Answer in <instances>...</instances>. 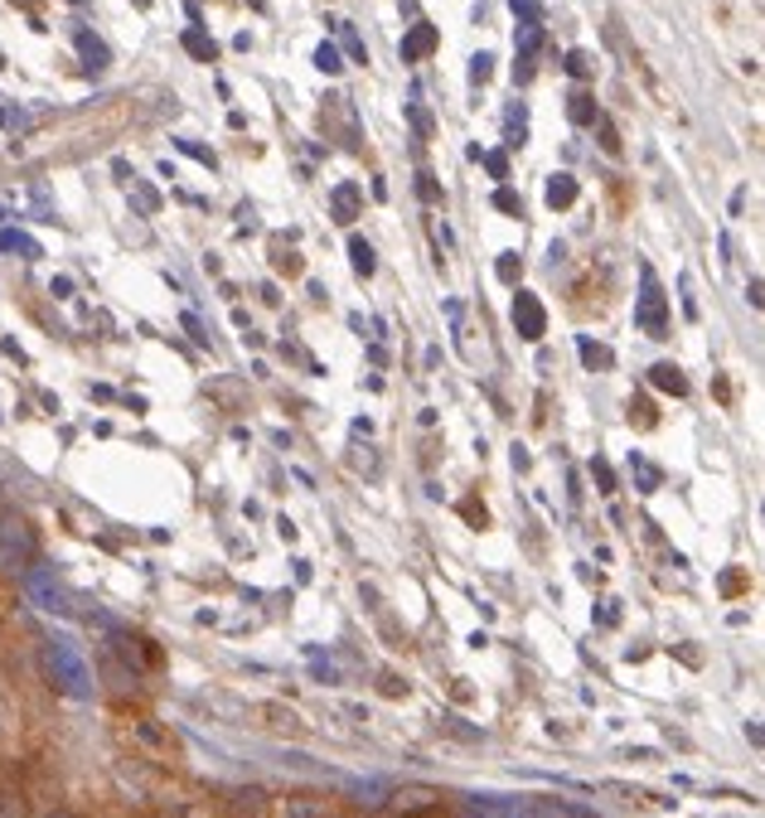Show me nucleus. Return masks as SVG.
I'll list each match as a JSON object with an SVG mask.
<instances>
[{"label": "nucleus", "instance_id": "1", "mask_svg": "<svg viewBox=\"0 0 765 818\" xmlns=\"http://www.w3.org/2000/svg\"><path fill=\"white\" fill-rule=\"evenodd\" d=\"M44 674H49V683L59 693H69V697H92V668H88V659L78 654V645L73 639H44Z\"/></svg>", "mask_w": 765, "mask_h": 818}, {"label": "nucleus", "instance_id": "2", "mask_svg": "<svg viewBox=\"0 0 765 818\" xmlns=\"http://www.w3.org/2000/svg\"><path fill=\"white\" fill-rule=\"evenodd\" d=\"M635 325L650 340H668V296L654 276V266H640V301H635Z\"/></svg>", "mask_w": 765, "mask_h": 818}, {"label": "nucleus", "instance_id": "3", "mask_svg": "<svg viewBox=\"0 0 765 818\" xmlns=\"http://www.w3.org/2000/svg\"><path fill=\"white\" fill-rule=\"evenodd\" d=\"M131 741H137L145 756L151 760H160V766H174V760H184V746H180V736H174L170 727H160L155 717H137L131 721Z\"/></svg>", "mask_w": 765, "mask_h": 818}, {"label": "nucleus", "instance_id": "4", "mask_svg": "<svg viewBox=\"0 0 765 818\" xmlns=\"http://www.w3.org/2000/svg\"><path fill=\"white\" fill-rule=\"evenodd\" d=\"M30 557H34L30 523L16 518V514H0V572H24Z\"/></svg>", "mask_w": 765, "mask_h": 818}, {"label": "nucleus", "instance_id": "5", "mask_svg": "<svg viewBox=\"0 0 765 818\" xmlns=\"http://www.w3.org/2000/svg\"><path fill=\"white\" fill-rule=\"evenodd\" d=\"M272 818H344V804L325 795V789H301L272 804Z\"/></svg>", "mask_w": 765, "mask_h": 818}, {"label": "nucleus", "instance_id": "6", "mask_svg": "<svg viewBox=\"0 0 765 818\" xmlns=\"http://www.w3.org/2000/svg\"><path fill=\"white\" fill-rule=\"evenodd\" d=\"M514 330H519V340H529V344H538L547 334V311L533 291H519L514 296Z\"/></svg>", "mask_w": 765, "mask_h": 818}, {"label": "nucleus", "instance_id": "7", "mask_svg": "<svg viewBox=\"0 0 765 818\" xmlns=\"http://www.w3.org/2000/svg\"><path fill=\"white\" fill-rule=\"evenodd\" d=\"M24 592H30L34 606H39V610H49V615H69V610H73V606H69V592H63V582H53L49 572H30Z\"/></svg>", "mask_w": 765, "mask_h": 818}, {"label": "nucleus", "instance_id": "8", "mask_svg": "<svg viewBox=\"0 0 765 818\" xmlns=\"http://www.w3.org/2000/svg\"><path fill=\"white\" fill-rule=\"evenodd\" d=\"M252 717H262V727L276 731V736H286V741H301V736L311 731L296 713H291V707H281V703H258V707H252Z\"/></svg>", "mask_w": 765, "mask_h": 818}, {"label": "nucleus", "instance_id": "9", "mask_svg": "<svg viewBox=\"0 0 765 818\" xmlns=\"http://www.w3.org/2000/svg\"><path fill=\"white\" fill-rule=\"evenodd\" d=\"M102 674H107V683H112V693H122V697H127V693H137V683H141V674H137V668H131V664H122L112 649L102 654Z\"/></svg>", "mask_w": 765, "mask_h": 818}, {"label": "nucleus", "instance_id": "10", "mask_svg": "<svg viewBox=\"0 0 765 818\" xmlns=\"http://www.w3.org/2000/svg\"><path fill=\"white\" fill-rule=\"evenodd\" d=\"M436 49V24H412L407 39H402V63H417Z\"/></svg>", "mask_w": 765, "mask_h": 818}, {"label": "nucleus", "instance_id": "11", "mask_svg": "<svg viewBox=\"0 0 765 818\" xmlns=\"http://www.w3.org/2000/svg\"><path fill=\"white\" fill-rule=\"evenodd\" d=\"M650 383L660 387V393H674V397H688V373L678 364H654L650 368Z\"/></svg>", "mask_w": 765, "mask_h": 818}, {"label": "nucleus", "instance_id": "12", "mask_svg": "<svg viewBox=\"0 0 765 818\" xmlns=\"http://www.w3.org/2000/svg\"><path fill=\"white\" fill-rule=\"evenodd\" d=\"M567 117H572L576 127H596L601 122V107H596L592 92H572V98H567Z\"/></svg>", "mask_w": 765, "mask_h": 818}, {"label": "nucleus", "instance_id": "13", "mask_svg": "<svg viewBox=\"0 0 765 818\" xmlns=\"http://www.w3.org/2000/svg\"><path fill=\"white\" fill-rule=\"evenodd\" d=\"M359 219V184H340L334 190V223H354Z\"/></svg>", "mask_w": 765, "mask_h": 818}, {"label": "nucleus", "instance_id": "14", "mask_svg": "<svg viewBox=\"0 0 765 818\" xmlns=\"http://www.w3.org/2000/svg\"><path fill=\"white\" fill-rule=\"evenodd\" d=\"M547 204H553V209H572L576 204V180H572V174H553V180H547Z\"/></svg>", "mask_w": 765, "mask_h": 818}, {"label": "nucleus", "instance_id": "15", "mask_svg": "<svg viewBox=\"0 0 765 818\" xmlns=\"http://www.w3.org/2000/svg\"><path fill=\"white\" fill-rule=\"evenodd\" d=\"M576 349H582V364H586V368H592V373H606V368L615 364V354H611V349H606V344H596V340H582V344H576Z\"/></svg>", "mask_w": 765, "mask_h": 818}, {"label": "nucleus", "instance_id": "16", "mask_svg": "<svg viewBox=\"0 0 765 818\" xmlns=\"http://www.w3.org/2000/svg\"><path fill=\"white\" fill-rule=\"evenodd\" d=\"M184 49H190L199 63H213V59H219V44H213L204 30H184Z\"/></svg>", "mask_w": 765, "mask_h": 818}, {"label": "nucleus", "instance_id": "17", "mask_svg": "<svg viewBox=\"0 0 765 818\" xmlns=\"http://www.w3.org/2000/svg\"><path fill=\"white\" fill-rule=\"evenodd\" d=\"M349 257H354L359 276H373V266H379V262H373V248L364 243V238H349Z\"/></svg>", "mask_w": 765, "mask_h": 818}, {"label": "nucleus", "instance_id": "18", "mask_svg": "<svg viewBox=\"0 0 765 818\" xmlns=\"http://www.w3.org/2000/svg\"><path fill=\"white\" fill-rule=\"evenodd\" d=\"M78 49H83L88 69H107V44H102V39H92V34L83 30V34H78Z\"/></svg>", "mask_w": 765, "mask_h": 818}, {"label": "nucleus", "instance_id": "19", "mask_svg": "<svg viewBox=\"0 0 765 818\" xmlns=\"http://www.w3.org/2000/svg\"><path fill=\"white\" fill-rule=\"evenodd\" d=\"M630 422H635L640 432H650V426H660V417H654V402H650V397H630Z\"/></svg>", "mask_w": 765, "mask_h": 818}, {"label": "nucleus", "instance_id": "20", "mask_svg": "<svg viewBox=\"0 0 765 818\" xmlns=\"http://www.w3.org/2000/svg\"><path fill=\"white\" fill-rule=\"evenodd\" d=\"M272 266H276V272H286V276H301V272H305L296 252H291V248H281V243H276V252H272Z\"/></svg>", "mask_w": 765, "mask_h": 818}, {"label": "nucleus", "instance_id": "21", "mask_svg": "<svg viewBox=\"0 0 765 818\" xmlns=\"http://www.w3.org/2000/svg\"><path fill=\"white\" fill-rule=\"evenodd\" d=\"M0 818H24V795L20 789H0Z\"/></svg>", "mask_w": 765, "mask_h": 818}, {"label": "nucleus", "instance_id": "22", "mask_svg": "<svg viewBox=\"0 0 765 818\" xmlns=\"http://www.w3.org/2000/svg\"><path fill=\"white\" fill-rule=\"evenodd\" d=\"M596 131H601V151H606V155H621V151H625V145H621V131H615V122H606V117H601Z\"/></svg>", "mask_w": 765, "mask_h": 818}, {"label": "nucleus", "instance_id": "23", "mask_svg": "<svg viewBox=\"0 0 765 818\" xmlns=\"http://www.w3.org/2000/svg\"><path fill=\"white\" fill-rule=\"evenodd\" d=\"M592 479H596V489H601V494H615V471H611L606 461H601V455L592 461Z\"/></svg>", "mask_w": 765, "mask_h": 818}, {"label": "nucleus", "instance_id": "24", "mask_svg": "<svg viewBox=\"0 0 765 818\" xmlns=\"http://www.w3.org/2000/svg\"><path fill=\"white\" fill-rule=\"evenodd\" d=\"M0 248H10V252H24V257H39V248L30 243L24 233H0Z\"/></svg>", "mask_w": 765, "mask_h": 818}, {"label": "nucleus", "instance_id": "25", "mask_svg": "<svg viewBox=\"0 0 765 818\" xmlns=\"http://www.w3.org/2000/svg\"><path fill=\"white\" fill-rule=\"evenodd\" d=\"M519 276H523V257H519V252H504V257H500V281H509V286H514Z\"/></svg>", "mask_w": 765, "mask_h": 818}, {"label": "nucleus", "instance_id": "26", "mask_svg": "<svg viewBox=\"0 0 765 818\" xmlns=\"http://www.w3.org/2000/svg\"><path fill=\"white\" fill-rule=\"evenodd\" d=\"M567 69H572L576 78H592V73H596V63H592V53L572 49V53H567Z\"/></svg>", "mask_w": 765, "mask_h": 818}, {"label": "nucleus", "instance_id": "27", "mask_svg": "<svg viewBox=\"0 0 765 818\" xmlns=\"http://www.w3.org/2000/svg\"><path fill=\"white\" fill-rule=\"evenodd\" d=\"M315 69H320V73H340L344 63H340V53H334L330 44H320V49H315Z\"/></svg>", "mask_w": 765, "mask_h": 818}, {"label": "nucleus", "instance_id": "28", "mask_svg": "<svg viewBox=\"0 0 765 818\" xmlns=\"http://www.w3.org/2000/svg\"><path fill=\"white\" fill-rule=\"evenodd\" d=\"M417 194L426 199V204H446V194H441V184L432 180V174H417Z\"/></svg>", "mask_w": 765, "mask_h": 818}, {"label": "nucleus", "instance_id": "29", "mask_svg": "<svg viewBox=\"0 0 765 818\" xmlns=\"http://www.w3.org/2000/svg\"><path fill=\"white\" fill-rule=\"evenodd\" d=\"M441 731H451V736H461V741H485L475 727H461V717H441Z\"/></svg>", "mask_w": 765, "mask_h": 818}, {"label": "nucleus", "instance_id": "30", "mask_svg": "<svg viewBox=\"0 0 765 818\" xmlns=\"http://www.w3.org/2000/svg\"><path fill=\"white\" fill-rule=\"evenodd\" d=\"M494 209H500V213H514V219H523V199H519L514 190H500V194H494Z\"/></svg>", "mask_w": 765, "mask_h": 818}, {"label": "nucleus", "instance_id": "31", "mask_svg": "<svg viewBox=\"0 0 765 818\" xmlns=\"http://www.w3.org/2000/svg\"><path fill=\"white\" fill-rule=\"evenodd\" d=\"M490 63H494L490 53H475V59H470V83H490V73H494Z\"/></svg>", "mask_w": 765, "mask_h": 818}, {"label": "nucleus", "instance_id": "32", "mask_svg": "<svg viewBox=\"0 0 765 818\" xmlns=\"http://www.w3.org/2000/svg\"><path fill=\"white\" fill-rule=\"evenodd\" d=\"M509 6H514V16H523L529 24H543V6H538V0H509Z\"/></svg>", "mask_w": 765, "mask_h": 818}, {"label": "nucleus", "instance_id": "33", "mask_svg": "<svg viewBox=\"0 0 765 818\" xmlns=\"http://www.w3.org/2000/svg\"><path fill=\"white\" fill-rule=\"evenodd\" d=\"M465 818H504V809H500V804H475V799H470Z\"/></svg>", "mask_w": 765, "mask_h": 818}, {"label": "nucleus", "instance_id": "34", "mask_svg": "<svg viewBox=\"0 0 765 818\" xmlns=\"http://www.w3.org/2000/svg\"><path fill=\"white\" fill-rule=\"evenodd\" d=\"M630 465H635V471H640V479H644V494H650V489H660V471H654V465H644L640 455H635V461H630Z\"/></svg>", "mask_w": 765, "mask_h": 818}, {"label": "nucleus", "instance_id": "35", "mask_svg": "<svg viewBox=\"0 0 765 818\" xmlns=\"http://www.w3.org/2000/svg\"><path fill=\"white\" fill-rule=\"evenodd\" d=\"M461 514H465L470 523H475V528H485V523H490V514H485V504H475V499H465V504H461Z\"/></svg>", "mask_w": 765, "mask_h": 818}, {"label": "nucleus", "instance_id": "36", "mask_svg": "<svg viewBox=\"0 0 765 818\" xmlns=\"http://www.w3.org/2000/svg\"><path fill=\"white\" fill-rule=\"evenodd\" d=\"M379 688H383L387 697H407V683L393 678V674H383V678H379Z\"/></svg>", "mask_w": 765, "mask_h": 818}, {"label": "nucleus", "instance_id": "37", "mask_svg": "<svg viewBox=\"0 0 765 818\" xmlns=\"http://www.w3.org/2000/svg\"><path fill=\"white\" fill-rule=\"evenodd\" d=\"M180 151H184V155H194V160H204V165L213 170V151H204V145H194V141H180Z\"/></svg>", "mask_w": 765, "mask_h": 818}, {"label": "nucleus", "instance_id": "38", "mask_svg": "<svg viewBox=\"0 0 765 818\" xmlns=\"http://www.w3.org/2000/svg\"><path fill=\"white\" fill-rule=\"evenodd\" d=\"M485 165H490V174H494V180H504V174H509V160H504L500 151H494V155H485Z\"/></svg>", "mask_w": 765, "mask_h": 818}, {"label": "nucleus", "instance_id": "39", "mask_svg": "<svg viewBox=\"0 0 765 818\" xmlns=\"http://www.w3.org/2000/svg\"><path fill=\"white\" fill-rule=\"evenodd\" d=\"M184 330H190V334H194V344H209V334H204V325H199V320H194V315H184Z\"/></svg>", "mask_w": 765, "mask_h": 818}, {"label": "nucleus", "instance_id": "40", "mask_svg": "<svg viewBox=\"0 0 765 818\" xmlns=\"http://www.w3.org/2000/svg\"><path fill=\"white\" fill-rule=\"evenodd\" d=\"M44 818H78V814H69V809H53V814H44Z\"/></svg>", "mask_w": 765, "mask_h": 818}, {"label": "nucleus", "instance_id": "41", "mask_svg": "<svg viewBox=\"0 0 765 818\" xmlns=\"http://www.w3.org/2000/svg\"><path fill=\"white\" fill-rule=\"evenodd\" d=\"M417 818H441V814H417Z\"/></svg>", "mask_w": 765, "mask_h": 818}, {"label": "nucleus", "instance_id": "42", "mask_svg": "<svg viewBox=\"0 0 765 818\" xmlns=\"http://www.w3.org/2000/svg\"><path fill=\"white\" fill-rule=\"evenodd\" d=\"M0 606H6V592H0Z\"/></svg>", "mask_w": 765, "mask_h": 818}, {"label": "nucleus", "instance_id": "43", "mask_svg": "<svg viewBox=\"0 0 765 818\" xmlns=\"http://www.w3.org/2000/svg\"><path fill=\"white\" fill-rule=\"evenodd\" d=\"M137 6H145V0H137Z\"/></svg>", "mask_w": 765, "mask_h": 818}]
</instances>
